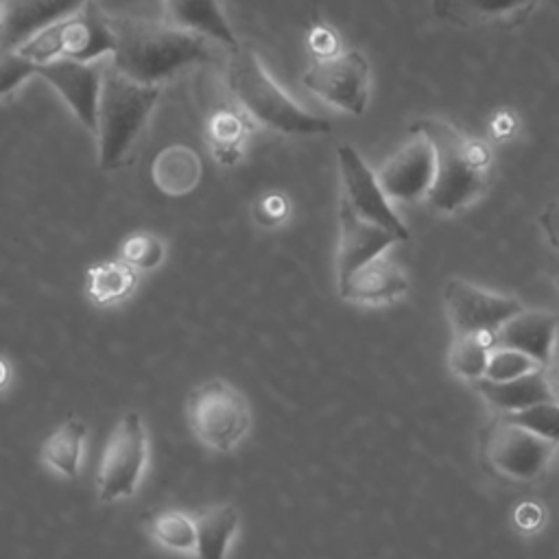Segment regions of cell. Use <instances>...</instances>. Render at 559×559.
Returning a JSON list of instances; mask_svg holds the SVG:
<instances>
[{"mask_svg":"<svg viewBox=\"0 0 559 559\" xmlns=\"http://www.w3.org/2000/svg\"><path fill=\"white\" fill-rule=\"evenodd\" d=\"M411 133H421L435 151V179L426 197L435 210L459 212L485 192L491 155L480 140L437 118L413 122Z\"/></svg>","mask_w":559,"mask_h":559,"instance_id":"2","label":"cell"},{"mask_svg":"<svg viewBox=\"0 0 559 559\" xmlns=\"http://www.w3.org/2000/svg\"><path fill=\"white\" fill-rule=\"evenodd\" d=\"M59 55L74 61H98L114 52L116 37L111 15L103 13L96 0H87L74 15L55 24Z\"/></svg>","mask_w":559,"mask_h":559,"instance_id":"13","label":"cell"},{"mask_svg":"<svg viewBox=\"0 0 559 559\" xmlns=\"http://www.w3.org/2000/svg\"><path fill=\"white\" fill-rule=\"evenodd\" d=\"M301 83L325 103L360 116L369 98V61L358 50L314 59L301 74Z\"/></svg>","mask_w":559,"mask_h":559,"instance_id":"8","label":"cell"},{"mask_svg":"<svg viewBox=\"0 0 559 559\" xmlns=\"http://www.w3.org/2000/svg\"><path fill=\"white\" fill-rule=\"evenodd\" d=\"M37 74V66L17 50H0V96L13 92L28 76Z\"/></svg>","mask_w":559,"mask_h":559,"instance_id":"31","label":"cell"},{"mask_svg":"<svg viewBox=\"0 0 559 559\" xmlns=\"http://www.w3.org/2000/svg\"><path fill=\"white\" fill-rule=\"evenodd\" d=\"M557 280H559V273H557Z\"/></svg>","mask_w":559,"mask_h":559,"instance_id":"37","label":"cell"},{"mask_svg":"<svg viewBox=\"0 0 559 559\" xmlns=\"http://www.w3.org/2000/svg\"><path fill=\"white\" fill-rule=\"evenodd\" d=\"M151 175L164 194L181 197L197 188L201 179V159L194 148L173 144L157 153Z\"/></svg>","mask_w":559,"mask_h":559,"instance_id":"21","label":"cell"},{"mask_svg":"<svg viewBox=\"0 0 559 559\" xmlns=\"http://www.w3.org/2000/svg\"><path fill=\"white\" fill-rule=\"evenodd\" d=\"M443 306L454 336H493L502 323L524 308L515 297L480 288L461 277H450L445 282Z\"/></svg>","mask_w":559,"mask_h":559,"instance_id":"7","label":"cell"},{"mask_svg":"<svg viewBox=\"0 0 559 559\" xmlns=\"http://www.w3.org/2000/svg\"><path fill=\"white\" fill-rule=\"evenodd\" d=\"M7 380V365L0 360V384Z\"/></svg>","mask_w":559,"mask_h":559,"instance_id":"36","label":"cell"},{"mask_svg":"<svg viewBox=\"0 0 559 559\" xmlns=\"http://www.w3.org/2000/svg\"><path fill=\"white\" fill-rule=\"evenodd\" d=\"M408 288L404 271L384 255L358 266L347 280L338 282V293L356 304H386L402 297Z\"/></svg>","mask_w":559,"mask_h":559,"instance_id":"18","label":"cell"},{"mask_svg":"<svg viewBox=\"0 0 559 559\" xmlns=\"http://www.w3.org/2000/svg\"><path fill=\"white\" fill-rule=\"evenodd\" d=\"M493 349V336L483 334H465L454 336L450 347V369L469 382H478L485 378L489 354Z\"/></svg>","mask_w":559,"mask_h":559,"instance_id":"26","label":"cell"},{"mask_svg":"<svg viewBox=\"0 0 559 559\" xmlns=\"http://www.w3.org/2000/svg\"><path fill=\"white\" fill-rule=\"evenodd\" d=\"M338 221H341V238H338V255H336L338 282L347 280L358 266L382 255L391 245L402 242L395 234L386 231L384 227L360 218L347 205L345 199H341V205H338Z\"/></svg>","mask_w":559,"mask_h":559,"instance_id":"15","label":"cell"},{"mask_svg":"<svg viewBox=\"0 0 559 559\" xmlns=\"http://www.w3.org/2000/svg\"><path fill=\"white\" fill-rule=\"evenodd\" d=\"M247 114L240 111H216L207 124V140L214 148L216 159L223 164H234L240 157V146L249 133Z\"/></svg>","mask_w":559,"mask_h":559,"instance_id":"27","label":"cell"},{"mask_svg":"<svg viewBox=\"0 0 559 559\" xmlns=\"http://www.w3.org/2000/svg\"><path fill=\"white\" fill-rule=\"evenodd\" d=\"M474 386L493 408L502 411L504 415L524 411L539 402L557 400L550 386V380L546 376V369H537L533 373H526L522 378L507 380V382H491L483 378L474 382Z\"/></svg>","mask_w":559,"mask_h":559,"instance_id":"20","label":"cell"},{"mask_svg":"<svg viewBox=\"0 0 559 559\" xmlns=\"http://www.w3.org/2000/svg\"><path fill=\"white\" fill-rule=\"evenodd\" d=\"M559 338V317L546 310L522 308L493 334V347H509L526 354L544 369L548 367Z\"/></svg>","mask_w":559,"mask_h":559,"instance_id":"16","label":"cell"},{"mask_svg":"<svg viewBox=\"0 0 559 559\" xmlns=\"http://www.w3.org/2000/svg\"><path fill=\"white\" fill-rule=\"evenodd\" d=\"M557 450H559V445H557Z\"/></svg>","mask_w":559,"mask_h":559,"instance_id":"38","label":"cell"},{"mask_svg":"<svg viewBox=\"0 0 559 559\" xmlns=\"http://www.w3.org/2000/svg\"><path fill=\"white\" fill-rule=\"evenodd\" d=\"M504 419L559 445V400L533 404L524 411L504 415Z\"/></svg>","mask_w":559,"mask_h":559,"instance_id":"28","label":"cell"},{"mask_svg":"<svg viewBox=\"0 0 559 559\" xmlns=\"http://www.w3.org/2000/svg\"><path fill=\"white\" fill-rule=\"evenodd\" d=\"M548 369H550V371H546V376H548V380H550V386H552V391H555V397L559 400V338H557V345H555V354H552V358H550V362H548Z\"/></svg>","mask_w":559,"mask_h":559,"instance_id":"35","label":"cell"},{"mask_svg":"<svg viewBox=\"0 0 559 559\" xmlns=\"http://www.w3.org/2000/svg\"><path fill=\"white\" fill-rule=\"evenodd\" d=\"M148 463V437L140 413L127 411L111 430L100 456L96 493L109 504L131 498Z\"/></svg>","mask_w":559,"mask_h":559,"instance_id":"6","label":"cell"},{"mask_svg":"<svg viewBox=\"0 0 559 559\" xmlns=\"http://www.w3.org/2000/svg\"><path fill=\"white\" fill-rule=\"evenodd\" d=\"M111 31L116 46L109 66L142 85H159L177 72L212 59L207 37L170 22L111 15Z\"/></svg>","mask_w":559,"mask_h":559,"instance_id":"1","label":"cell"},{"mask_svg":"<svg viewBox=\"0 0 559 559\" xmlns=\"http://www.w3.org/2000/svg\"><path fill=\"white\" fill-rule=\"evenodd\" d=\"M338 166H341V181L343 194L341 199L365 221L384 227L386 231L395 234L400 240H408V227L402 218L393 212L384 190L378 183L376 173L365 164L358 151L352 144H341L336 151Z\"/></svg>","mask_w":559,"mask_h":559,"instance_id":"9","label":"cell"},{"mask_svg":"<svg viewBox=\"0 0 559 559\" xmlns=\"http://www.w3.org/2000/svg\"><path fill=\"white\" fill-rule=\"evenodd\" d=\"M164 258V245L151 234H133L120 247V260L133 269H155Z\"/></svg>","mask_w":559,"mask_h":559,"instance_id":"30","label":"cell"},{"mask_svg":"<svg viewBox=\"0 0 559 559\" xmlns=\"http://www.w3.org/2000/svg\"><path fill=\"white\" fill-rule=\"evenodd\" d=\"M380 188L391 201H417L428 197L435 179V151L421 133H411L376 173Z\"/></svg>","mask_w":559,"mask_h":559,"instance_id":"12","label":"cell"},{"mask_svg":"<svg viewBox=\"0 0 559 559\" xmlns=\"http://www.w3.org/2000/svg\"><path fill=\"white\" fill-rule=\"evenodd\" d=\"M186 415L192 435L216 452L234 450L251 428L247 397L221 378L205 380L190 391Z\"/></svg>","mask_w":559,"mask_h":559,"instance_id":"5","label":"cell"},{"mask_svg":"<svg viewBox=\"0 0 559 559\" xmlns=\"http://www.w3.org/2000/svg\"><path fill=\"white\" fill-rule=\"evenodd\" d=\"M537 369H544V367L537 365L526 354H522L518 349H509V347H493L489 354L485 380L507 382V380H515L526 373H533Z\"/></svg>","mask_w":559,"mask_h":559,"instance_id":"29","label":"cell"},{"mask_svg":"<svg viewBox=\"0 0 559 559\" xmlns=\"http://www.w3.org/2000/svg\"><path fill=\"white\" fill-rule=\"evenodd\" d=\"M227 83L247 116L284 135H323L332 131L330 120L306 111L277 87L249 44H238L231 50Z\"/></svg>","mask_w":559,"mask_h":559,"instance_id":"3","label":"cell"},{"mask_svg":"<svg viewBox=\"0 0 559 559\" xmlns=\"http://www.w3.org/2000/svg\"><path fill=\"white\" fill-rule=\"evenodd\" d=\"M157 98L159 85L135 83L109 63L105 66L94 133L103 170L122 168L133 157L138 138L144 131Z\"/></svg>","mask_w":559,"mask_h":559,"instance_id":"4","label":"cell"},{"mask_svg":"<svg viewBox=\"0 0 559 559\" xmlns=\"http://www.w3.org/2000/svg\"><path fill=\"white\" fill-rule=\"evenodd\" d=\"M542 0H430L435 17L461 28L518 26Z\"/></svg>","mask_w":559,"mask_h":559,"instance_id":"17","label":"cell"},{"mask_svg":"<svg viewBox=\"0 0 559 559\" xmlns=\"http://www.w3.org/2000/svg\"><path fill=\"white\" fill-rule=\"evenodd\" d=\"M557 445L502 419L496 424L487 439V456L491 465L518 480L539 476L552 459Z\"/></svg>","mask_w":559,"mask_h":559,"instance_id":"11","label":"cell"},{"mask_svg":"<svg viewBox=\"0 0 559 559\" xmlns=\"http://www.w3.org/2000/svg\"><path fill=\"white\" fill-rule=\"evenodd\" d=\"M85 437H87L85 421L79 417H68L41 443L44 463L52 467L57 474L74 478L81 467Z\"/></svg>","mask_w":559,"mask_h":559,"instance_id":"22","label":"cell"},{"mask_svg":"<svg viewBox=\"0 0 559 559\" xmlns=\"http://www.w3.org/2000/svg\"><path fill=\"white\" fill-rule=\"evenodd\" d=\"M87 0H0V50H17L33 35L74 15Z\"/></svg>","mask_w":559,"mask_h":559,"instance_id":"14","label":"cell"},{"mask_svg":"<svg viewBox=\"0 0 559 559\" xmlns=\"http://www.w3.org/2000/svg\"><path fill=\"white\" fill-rule=\"evenodd\" d=\"M539 225L550 240V245L559 251V199L550 201L542 212H539Z\"/></svg>","mask_w":559,"mask_h":559,"instance_id":"32","label":"cell"},{"mask_svg":"<svg viewBox=\"0 0 559 559\" xmlns=\"http://www.w3.org/2000/svg\"><path fill=\"white\" fill-rule=\"evenodd\" d=\"M151 537L175 552H197V522L179 509H166L148 518Z\"/></svg>","mask_w":559,"mask_h":559,"instance_id":"25","label":"cell"},{"mask_svg":"<svg viewBox=\"0 0 559 559\" xmlns=\"http://www.w3.org/2000/svg\"><path fill=\"white\" fill-rule=\"evenodd\" d=\"M164 9L168 22L179 28L225 44L229 50L240 44L229 26L221 0H164Z\"/></svg>","mask_w":559,"mask_h":559,"instance_id":"19","label":"cell"},{"mask_svg":"<svg viewBox=\"0 0 559 559\" xmlns=\"http://www.w3.org/2000/svg\"><path fill=\"white\" fill-rule=\"evenodd\" d=\"M197 557L227 559L231 537L238 531V511L231 504H214L197 518Z\"/></svg>","mask_w":559,"mask_h":559,"instance_id":"23","label":"cell"},{"mask_svg":"<svg viewBox=\"0 0 559 559\" xmlns=\"http://www.w3.org/2000/svg\"><path fill=\"white\" fill-rule=\"evenodd\" d=\"M310 48L317 52V59H323V57H332L336 55V39L332 35L330 28L325 26H319L310 33Z\"/></svg>","mask_w":559,"mask_h":559,"instance_id":"33","label":"cell"},{"mask_svg":"<svg viewBox=\"0 0 559 559\" xmlns=\"http://www.w3.org/2000/svg\"><path fill=\"white\" fill-rule=\"evenodd\" d=\"M37 74L68 103L76 120L87 131L96 133L105 66L100 61L85 63L59 57L55 61L37 66Z\"/></svg>","mask_w":559,"mask_h":559,"instance_id":"10","label":"cell"},{"mask_svg":"<svg viewBox=\"0 0 559 559\" xmlns=\"http://www.w3.org/2000/svg\"><path fill=\"white\" fill-rule=\"evenodd\" d=\"M286 214V201L284 197L280 194H269L260 201V207H258V216L260 221L264 223H277L282 221V216Z\"/></svg>","mask_w":559,"mask_h":559,"instance_id":"34","label":"cell"},{"mask_svg":"<svg viewBox=\"0 0 559 559\" xmlns=\"http://www.w3.org/2000/svg\"><path fill=\"white\" fill-rule=\"evenodd\" d=\"M138 275L133 266L122 260H107L92 264L85 273V290L94 304H114L124 299L135 288Z\"/></svg>","mask_w":559,"mask_h":559,"instance_id":"24","label":"cell"}]
</instances>
